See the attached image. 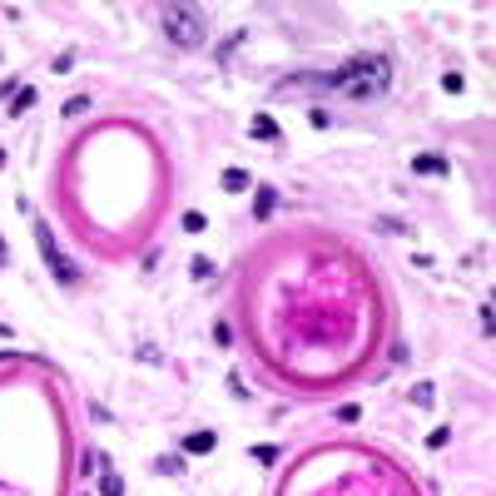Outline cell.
I'll return each mask as SVG.
<instances>
[{
    "label": "cell",
    "instance_id": "1",
    "mask_svg": "<svg viewBox=\"0 0 496 496\" xmlns=\"http://www.w3.org/2000/svg\"><path fill=\"white\" fill-rule=\"evenodd\" d=\"M328 85L343 90L348 100H382L387 85H392V65H387L382 55H358V60H348L338 75H328Z\"/></svg>",
    "mask_w": 496,
    "mask_h": 496
},
{
    "label": "cell",
    "instance_id": "2",
    "mask_svg": "<svg viewBox=\"0 0 496 496\" xmlns=\"http://www.w3.org/2000/svg\"><path fill=\"white\" fill-rule=\"evenodd\" d=\"M159 30L179 45V50H199L208 40V20L194 6H159Z\"/></svg>",
    "mask_w": 496,
    "mask_h": 496
},
{
    "label": "cell",
    "instance_id": "3",
    "mask_svg": "<svg viewBox=\"0 0 496 496\" xmlns=\"http://www.w3.org/2000/svg\"><path fill=\"white\" fill-rule=\"evenodd\" d=\"M35 243H40V259L50 264V273H55L60 283H80V268L60 254V243H55V233H50V223H45V218H35Z\"/></svg>",
    "mask_w": 496,
    "mask_h": 496
},
{
    "label": "cell",
    "instance_id": "4",
    "mask_svg": "<svg viewBox=\"0 0 496 496\" xmlns=\"http://www.w3.org/2000/svg\"><path fill=\"white\" fill-rule=\"evenodd\" d=\"M248 139H259V144L283 139V134H278V119H273V114H254V119H248Z\"/></svg>",
    "mask_w": 496,
    "mask_h": 496
},
{
    "label": "cell",
    "instance_id": "5",
    "mask_svg": "<svg viewBox=\"0 0 496 496\" xmlns=\"http://www.w3.org/2000/svg\"><path fill=\"white\" fill-rule=\"evenodd\" d=\"M412 174H422V179H442V174H447V159L427 149V154H417V159H412Z\"/></svg>",
    "mask_w": 496,
    "mask_h": 496
},
{
    "label": "cell",
    "instance_id": "6",
    "mask_svg": "<svg viewBox=\"0 0 496 496\" xmlns=\"http://www.w3.org/2000/svg\"><path fill=\"white\" fill-rule=\"evenodd\" d=\"M273 208H278V189H273V184H264V189L254 194V218L264 223V218H273Z\"/></svg>",
    "mask_w": 496,
    "mask_h": 496
},
{
    "label": "cell",
    "instance_id": "7",
    "mask_svg": "<svg viewBox=\"0 0 496 496\" xmlns=\"http://www.w3.org/2000/svg\"><path fill=\"white\" fill-rule=\"evenodd\" d=\"M213 447H218L213 432H189V437H184V451H189V456H203V451H213Z\"/></svg>",
    "mask_w": 496,
    "mask_h": 496
},
{
    "label": "cell",
    "instance_id": "8",
    "mask_svg": "<svg viewBox=\"0 0 496 496\" xmlns=\"http://www.w3.org/2000/svg\"><path fill=\"white\" fill-rule=\"evenodd\" d=\"M218 184H223V194H243L248 184H254V174H248V169H223Z\"/></svg>",
    "mask_w": 496,
    "mask_h": 496
},
{
    "label": "cell",
    "instance_id": "9",
    "mask_svg": "<svg viewBox=\"0 0 496 496\" xmlns=\"http://www.w3.org/2000/svg\"><path fill=\"white\" fill-rule=\"evenodd\" d=\"M154 471H159V476H184V456L164 451V456H154Z\"/></svg>",
    "mask_w": 496,
    "mask_h": 496
},
{
    "label": "cell",
    "instance_id": "10",
    "mask_svg": "<svg viewBox=\"0 0 496 496\" xmlns=\"http://www.w3.org/2000/svg\"><path fill=\"white\" fill-rule=\"evenodd\" d=\"M100 496H124V476L110 466V471H100Z\"/></svg>",
    "mask_w": 496,
    "mask_h": 496
},
{
    "label": "cell",
    "instance_id": "11",
    "mask_svg": "<svg viewBox=\"0 0 496 496\" xmlns=\"http://www.w3.org/2000/svg\"><path fill=\"white\" fill-rule=\"evenodd\" d=\"M30 105H35V90H30V85H20V90H16V100H11V114H25Z\"/></svg>",
    "mask_w": 496,
    "mask_h": 496
},
{
    "label": "cell",
    "instance_id": "12",
    "mask_svg": "<svg viewBox=\"0 0 496 496\" xmlns=\"http://www.w3.org/2000/svg\"><path fill=\"white\" fill-rule=\"evenodd\" d=\"M189 278H194V283H203V278H213V264H208V259L199 254V259L189 264Z\"/></svg>",
    "mask_w": 496,
    "mask_h": 496
},
{
    "label": "cell",
    "instance_id": "13",
    "mask_svg": "<svg viewBox=\"0 0 496 496\" xmlns=\"http://www.w3.org/2000/svg\"><path fill=\"white\" fill-rule=\"evenodd\" d=\"M412 402H417V407H432V402H437V387H432V382H417V387H412Z\"/></svg>",
    "mask_w": 496,
    "mask_h": 496
},
{
    "label": "cell",
    "instance_id": "14",
    "mask_svg": "<svg viewBox=\"0 0 496 496\" xmlns=\"http://www.w3.org/2000/svg\"><path fill=\"white\" fill-rule=\"evenodd\" d=\"M248 456H254L259 466H273V461H278V447H268V442H264V447H254V451H248Z\"/></svg>",
    "mask_w": 496,
    "mask_h": 496
},
{
    "label": "cell",
    "instance_id": "15",
    "mask_svg": "<svg viewBox=\"0 0 496 496\" xmlns=\"http://www.w3.org/2000/svg\"><path fill=\"white\" fill-rule=\"evenodd\" d=\"M85 110H90V100H85V95H75V100H65V110H60V114H65V119H75V114H85Z\"/></svg>",
    "mask_w": 496,
    "mask_h": 496
},
{
    "label": "cell",
    "instance_id": "16",
    "mask_svg": "<svg viewBox=\"0 0 496 496\" xmlns=\"http://www.w3.org/2000/svg\"><path fill=\"white\" fill-rule=\"evenodd\" d=\"M203 223H208V218H203L199 208H194V213H184V228H189V233H203Z\"/></svg>",
    "mask_w": 496,
    "mask_h": 496
},
{
    "label": "cell",
    "instance_id": "17",
    "mask_svg": "<svg viewBox=\"0 0 496 496\" xmlns=\"http://www.w3.org/2000/svg\"><path fill=\"white\" fill-rule=\"evenodd\" d=\"M213 343L228 348V343H233V328H228V323H213Z\"/></svg>",
    "mask_w": 496,
    "mask_h": 496
},
{
    "label": "cell",
    "instance_id": "18",
    "mask_svg": "<svg viewBox=\"0 0 496 496\" xmlns=\"http://www.w3.org/2000/svg\"><path fill=\"white\" fill-rule=\"evenodd\" d=\"M447 437H451V432H447V427H437V432H427V447L437 451V447H447Z\"/></svg>",
    "mask_w": 496,
    "mask_h": 496
},
{
    "label": "cell",
    "instance_id": "19",
    "mask_svg": "<svg viewBox=\"0 0 496 496\" xmlns=\"http://www.w3.org/2000/svg\"><path fill=\"white\" fill-rule=\"evenodd\" d=\"M6 259H11V248H6V238H0V268H6Z\"/></svg>",
    "mask_w": 496,
    "mask_h": 496
},
{
    "label": "cell",
    "instance_id": "20",
    "mask_svg": "<svg viewBox=\"0 0 496 496\" xmlns=\"http://www.w3.org/2000/svg\"><path fill=\"white\" fill-rule=\"evenodd\" d=\"M0 169H6V149H0Z\"/></svg>",
    "mask_w": 496,
    "mask_h": 496
}]
</instances>
